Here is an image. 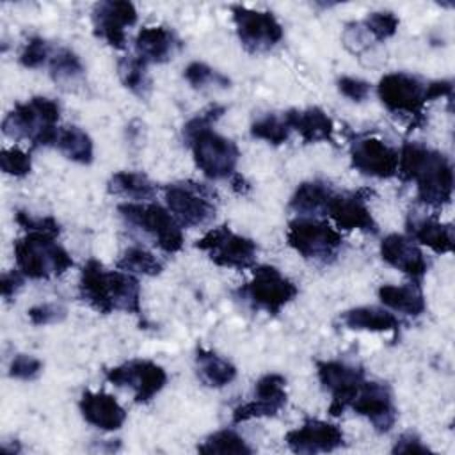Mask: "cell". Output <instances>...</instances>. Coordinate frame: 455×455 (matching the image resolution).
Segmentation results:
<instances>
[{
  "instance_id": "f6af8a7d",
  "label": "cell",
  "mask_w": 455,
  "mask_h": 455,
  "mask_svg": "<svg viewBox=\"0 0 455 455\" xmlns=\"http://www.w3.org/2000/svg\"><path fill=\"white\" fill-rule=\"evenodd\" d=\"M393 453H412V455H416V453H421V455H425V453H432V450L421 441V437L418 435V434H414V432H403L398 439H396V443H395V446H393V450H391Z\"/></svg>"
},
{
  "instance_id": "b9f144b4",
  "label": "cell",
  "mask_w": 455,
  "mask_h": 455,
  "mask_svg": "<svg viewBox=\"0 0 455 455\" xmlns=\"http://www.w3.org/2000/svg\"><path fill=\"white\" fill-rule=\"evenodd\" d=\"M41 370H43V363L37 357L18 354L12 357L9 364V377L18 380H32L41 373Z\"/></svg>"
},
{
  "instance_id": "9a60e30c",
  "label": "cell",
  "mask_w": 455,
  "mask_h": 455,
  "mask_svg": "<svg viewBox=\"0 0 455 455\" xmlns=\"http://www.w3.org/2000/svg\"><path fill=\"white\" fill-rule=\"evenodd\" d=\"M368 188L352 192H334L327 203L325 215L332 219L336 228L345 231H363L375 235L379 231L377 220L368 208Z\"/></svg>"
},
{
  "instance_id": "52a82bcc",
  "label": "cell",
  "mask_w": 455,
  "mask_h": 455,
  "mask_svg": "<svg viewBox=\"0 0 455 455\" xmlns=\"http://www.w3.org/2000/svg\"><path fill=\"white\" fill-rule=\"evenodd\" d=\"M119 215L128 226L146 233L164 252H178L183 247L181 226L156 203H121Z\"/></svg>"
},
{
  "instance_id": "d6a6232c",
  "label": "cell",
  "mask_w": 455,
  "mask_h": 455,
  "mask_svg": "<svg viewBox=\"0 0 455 455\" xmlns=\"http://www.w3.org/2000/svg\"><path fill=\"white\" fill-rule=\"evenodd\" d=\"M197 451L203 455H251L252 448L235 430L224 428L208 435L197 446Z\"/></svg>"
},
{
  "instance_id": "4fadbf2b",
  "label": "cell",
  "mask_w": 455,
  "mask_h": 455,
  "mask_svg": "<svg viewBox=\"0 0 455 455\" xmlns=\"http://www.w3.org/2000/svg\"><path fill=\"white\" fill-rule=\"evenodd\" d=\"M231 14L238 39L249 53L268 52L283 39L281 23L268 11L233 5Z\"/></svg>"
},
{
  "instance_id": "2e32d148",
  "label": "cell",
  "mask_w": 455,
  "mask_h": 455,
  "mask_svg": "<svg viewBox=\"0 0 455 455\" xmlns=\"http://www.w3.org/2000/svg\"><path fill=\"white\" fill-rule=\"evenodd\" d=\"M350 162L364 176L387 180L398 172V149L379 137H359L350 146Z\"/></svg>"
},
{
  "instance_id": "ac0fdd59",
  "label": "cell",
  "mask_w": 455,
  "mask_h": 455,
  "mask_svg": "<svg viewBox=\"0 0 455 455\" xmlns=\"http://www.w3.org/2000/svg\"><path fill=\"white\" fill-rule=\"evenodd\" d=\"M94 34L107 41L112 48L126 46V28L135 25L137 9L126 0H103L92 7Z\"/></svg>"
},
{
  "instance_id": "5b68a950",
  "label": "cell",
  "mask_w": 455,
  "mask_h": 455,
  "mask_svg": "<svg viewBox=\"0 0 455 455\" xmlns=\"http://www.w3.org/2000/svg\"><path fill=\"white\" fill-rule=\"evenodd\" d=\"M14 259L18 270L28 279H48L73 267V258L53 235L36 231L14 242Z\"/></svg>"
},
{
  "instance_id": "ba28073f",
  "label": "cell",
  "mask_w": 455,
  "mask_h": 455,
  "mask_svg": "<svg viewBox=\"0 0 455 455\" xmlns=\"http://www.w3.org/2000/svg\"><path fill=\"white\" fill-rule=\"evenodd\" d=\"M235 293L252 309L277 315L286 304H290L297 297L299 288L275 267L261 265L252 270V279L240 286Z\"/></svg>"
},
{
  "instance_id": "74e56055",
  "label": "cell",
  "mask_w": 455,
  "mask_h": 455,
  "mask_svg": "<svg viewBox=\"0 0 455 455\" xmlns=\"http://www.w3.org/2000/svg\"><path fill=\"white\" fill-rule=\"evenodd\" d=\"M53 50L55 48H52V44L46 39H43L39 36H34V37L27 39V43L23 44L18 59H20V64L23 68L36 69V68H41L43 64H48Z\"/></svg>"
},
{
  "instance_id": "c3c4849f",
  "label": "cell",
  "mask_w": 455,
  "mask_h": 455,
  "mask_svg": "<svg viewBox=\"0 0 455 455\" xmlns=\"http://www.w3.org/2000/svg\"><path fill=\"white\" fill-rule=\"evenodd\" d=\"M231 185H233V190L238 194H245L249 190V183L243 180V176H240L236 172L231 176Z\"/></svg>"
},
{
  "instance_id": "e575fe53",
  "label": "cell",
  "mask_w": 455,
  "mask_h": 455,
  "mask_svg": "<svg viewBox=\"0 0 455 455\" xmlns=\"http://www.w3.org/2000/svg\"><path fill=\"white\" fill-rule=\"evenodd\" d=\"M290 132H291V128L286 121L284 112L283 114H265L251 124L252 137L267 140L268 144H274V146L284 144L290 137Z\"/></svg>"
},
{
  "instance_id": "d590c367",
  "label": "cell",
  "mask_w": 455,
  "mask_h": 455,
  "mask_svg": "<svg viewBox=\"0 0 455 455\" xmlns=\"http://www.w3.org/2000/svg\"><path fill=\"white\" fill-rule=\"evenodd\" d=\"M361 25L366 30V34L375 41H386L396 34L400 20L391 11H375L370 12L361 21Z\"/></svg>"
},
{
  "instance_id": "9c48e42d",
  "label": "cell",
  "mask_w": 455,
  "mask_h": 455,
  "mask_svg": "<svg viewBox=\"0 0 455 455\" xmlns=\"http://www.w3.org/2000/svg\"><path fill=\"white\" fill-rule=\"evenodd\" d=\"M288 245L304 259L315 263H329L336 258L343 238L323 220L315 217H299L288 224Z\"/></svg>"
},
{
  "instance_id": "7a4b0ae2",
  "label": "cell",
  "mask_w": 455,
  "mask_h": 455,
  "mask_svg": "<svg viewBox=\"0 0 455 455\" xmlns=\"http://www.w3.org/2000/svg\"><path fill=\"white\" fill-rule=\"evenodd\" d=\"M224 112L226 107L210 105L183 126V139L192 151L194 162L210 180L231 178L240 158L238 146L212 128Z\"/></svg>"
},
{
  "instance_id": "3957f363",
  "label": "cell",
  "mask_w": 455,
  "mask_h": 455,
  "mask_svg": "<svg viewBox=\"0 0 455 455\" xmlns=\"http://www.w3.org/2000/svg\"><path fill=\"white\" fill-rule=\"evenodd\" d=\"M80 297L98 313L110 315L124 311L142 316L140 284L133 274L123 270H105L103 263L91 258L80 272Z\"/></svg>"
},
{
  "instance_id": "7402d4cb",
  "label": "cell",
  "mask_w": 455,
  "mask_h": 455,
  "mask_svg": "<svg viewBox=\"0 0 455 455\" xmlns=\"http://www.w3.org/2000/svg\"><path fill=\"white\" fill-rule=\"evenodd\" d=\"M180 39L167 27H144L135 37L137 57L146 64H164L174 57Z\"/></svg>"
},
{
  "instance_id": "44dd1931",
  "label": "cell",
  "mask_w": 455,
  "mask_h": 455,
  "mask_svg": "<svg viewBox=\"0 0 455 455\" xmlns=\"http://www.w3.org/2000/svg\"><path fill=\"white\" fill-rule=\"evenodd\" d=\"M78 409L82 418L100 430L114 432L119 430L126 421L124 409L112 395L105 391H84L78 402Z\"/></svg>"
},
{
  "instance_id": "30bf717a",
  "label": "cell",
  "mask_w": 455,
  "mask_h": 455,
  "mask_svg": "<svg viewBox=\"0 0 455 455\" xmlns=\"http://www.w3.org/2000/svg\"><path fill=\"white\" fill-rule=\"evenodd\" d=\"M165 203L183 228H199L215 217V192L203 183L178 181L164 188Z\"/></svg>"
},
{
  "instance_id": "ee69618b",
  "label": "cell",
  "mask_w": 455,
  "mask_h": 455,
  "mask_svg": "<svg viewBox=\"0 0 455 455\" xmlns=\"http://www.w3.org/2000/svg\"><path fill=\"white\" fill-rule=\"evenodd\" d=\"M338 91L352 101H364L371 91V85L355 76H341L338 80Z\"/></svg>"
},
{
  "instance_id": "ffe728a7",
  "label": "cell",
  "mask_w": 455,
  "mask_h": 455,
  "mask_svg": "<svg viewBox=\"0 0 455 455\" xmlns=\"http://www.w3.org/2000/svg\"><path fill=\"white\" fill-rule=\"evenodd\" d=\"M380 256L382 259L396 270L411 275L414 283H418L428 270V261L416 243L414 238L400 233H389L380 242Z\"/></svg>"
},
{
  "instance_id": "836d02e7",
  "label": "cell",
  "mask_w": 455,
  "mask_h": 455,
  "mask_svg": "<svg viewBox=\"0 0 455 455\" xmlns=\"http://www.w3.org/2000/svg\"><path fill=\"white\" fill-rule=\"evenodd\" d=\"M117 268L128 274H140V275H158L162 272V263L156 259L153 252L144 247H128L123 256L117 259Z\"/></svg>"
},
{
  "instance_id": "d4e9b609",
  "label": "cell",
  "mask_w": 455,
  "mask_h": 455,
  "mask_svg": "<svg viewBox=\"0 0 455 455\" xmlns=\"http://www.w3.org/2000/svg\"><path fill=\"white\" fill-rule=\"evenodd\" d=\"M341 322L345 323L347 329H352V331H370V332L391 331L395 336L400 331V320L387 309H382L377 306L352 307L341 315Z\"/></svg>"
},
{
  "instance_id": "60d3db41",
  "label": "cell",
  "mask_w": 455,
  "mask_h": 455,
  "mask_svg": "<svg viewBox=\"0 0 455 455\" xmlns=\"http://www.w3.org/2000/svg\"><path fill=\"white\" fill-rule=\"evenodd\" d=\"M28 320L34 325H50V323H59L66 318L68 311L62 304L57 302H43L37 306H32L28 311Z\"/></svg>"
},
{
  "instance_id": "6da1fadb",
  "label": "cell",
  "mask_w": 455,
  "mask_h": 455,
  "mask_svg": "<svg viewBox=\"0 0 455 455\" xmlns=\"http://www.w3.org/2000/svg\"><path fill=\"white\" fill-rule=\"evenodd\" d=\"M402 181H414L419 203L443 208L453 196V167L450 160L419 142H405L398 151V172Z\"/></svg>"
},
{
  "instance_id": "ab89813d",
  "label": "cell",
  "mask_w": 455,
  "mask_h": 455,
  "mask_svg": "<svg viewBox=\"0 0 455 455\" xmlns=\"http://www.w3.org/2000/svg\"><path fill=\"white\" fill-rule=\"evenodd\" d=\"M0 167L5 174L21 178L32 171V158L18 148H5L0 151Z\"/></svg>"
},
{
  "instance_id": "83f0119b",
  "label": "cell",
  "mask_w": 455,
  "mask_h": 455,
  "mask_svg": "<svg viewBox=\"0 0 455 455\" xmlns=\"http://www.w3.org/2000/svg\"><path fill=\"white\" fill-rule=\"evenodd\" d=\"M379 299L384 306L409 316H419L427 306L418 283H407L402 286L384 284L379 288Z\"/></svg>"
},
{
  "instance_id": "1f68e13d",
  "label": "cell",
  "mask_w": 455,
  "mask_h": 455,
  "mask_svg": "<svg viewBox=\"0 0 455 455\" xmlns=\"http://www.w3.org/2000/svg\"><path fill=\"white\" fill-rule=\"evenodd\" d=\"M117 75L121 84L140 100L148 98L151 92V78L148 73V64L139 57H123L117 60Z\"/></svg>"
},
{
  "instance_id": "8d00e7d4",
  "label": "cell",
  "mask_w": 455,
  "mask_h": 455,
  "mask_svg": "<svg viewBox=\"0 0 455 455\" xmlns=\"http://www.w3.org/2000/svg\"><path fill=\"white\" fill-rule=\"evenodd\" d=\"M185 80L194 87V89H204L208 85H219V87H229V78L224 76L222 73L215 71L213 68H210L204 62L194 60L185 68L183 73Z\"/></svg>"
},
{
  "instance_id": "bcb514c9",
  "label": "cell",
  "mask_w": 455,
  "mask_h": 455,
  "mask_svg": "<svg viewBox=\"0 0 455 455\" xmlns=\"http://www.w3.org/2000/svg\"><path fill=\"white\" fill-rule=\"evenodd\" d=\"M343 43L350 52L357 53L368 46L370 36L366 34V30L363 28L361 23H350V25H347V28L343 32Z\"/></svg>"
},
{
  "instance_id": "f35d334b",
  "label": "cell",
  "mask_w": 455,
  "mask_h": 455,
  "mask_svg": "<svg viewBox=\"0 0 455 455\" xmlns=\"http://www.w3.org/2000/svg\"><path fill=\"white\" fill-rule=\"evenodd\" d=\"M281 409H283V405H279L275 402L252 396V400L235 407L233 423H242V421H249V419H254V418L256 419L258 418H272V416L279 414Z\"/></svg>"
},
{
  "instance_id": "8992f818",
  "label": "cell",
  "mask_w": 455,
  "mask_h": 455,
  "mask_svg": "<svg viewBox=\"0 0 455 455\" xmlns=\"http://www.w3.org/2000/svg\"><path fill=\"white\" fill-rule=\"evenodd\" d=\"M377 91L382 105L389 112L411 117V128L425 123V107L432 101L428 96V82L411 73L396 71L384 75Z\"/></svg>"
},
{
  "instance_id": "7c38bea8",
  "label": "cell",
  "mask_w": 455,
  "mask_h": 455,
  "mask_svg": "<svg viewBox=\"0 0 455 455\" xmlns=\"http://www.w3.org/2000/svg\"><path fill=\"white\" fill-rule=\"evenodd\" d=\"M107 382L117 387H130L137 403H146L167 384L165 370L149 359H132L105 370Z\"/></svg>"
},
{
  "instance_id": "4316f807",
  "label": "cell",
  "mask_w": 455,
  "mask_h": 455,
  "mask_svg": "<svg viewBox=\"0 0 455 455\" xmlns=\"http://www.w3.org/2000/svg\"><path fill=\"white\" fill-rule=\"evenodd\" d=\"M196 368L199 380L215 389L231 384L236 377V368L231 361L204 347H197L196 350Z\"/></svg>"
},
{
  "instance_id": "f546056e",
  "label": "cell",
  "mask_w": 455,
  "mask_h": 455,
  "mask_svg": "<svg viewBox=\"0 0 455 455\" xmlns=\"http://www.w3.org/2000/svg\"><path fill=\"white\" fill-rule=\"evenodd\" d=\"M53 148H57L68 160L82 165H89L94 158L92 139L78 126L59 128Z\"/></svg>"
},
{
  "instance_id": "cb8c5ba5",
  "label": "cell",
  "mask_w": 455,
  "mask_h": 455,
  "mask_svg": "<svg viewBox=\"0 0 455 455\" xmlns=\"http://www.w3.org/2000/svg\"><path fill=\"white\" fill-rule=\"evenodd\" d=\"M407 229L411 233V238L430 247L437 254H446L453 251L451 224H443L437 219L411 213L407 219Z\"/></svg>"
},
{
  "instance_id": "e0dca14e",
  "label": "cell",
  "mask_w": 455,
  "mask_h": 455,
  "mask_svg": "<svg viewBox=\"0 0 455 455\" xmlns=\"http://www.w3.org/2000/svg\"><path fill=\"white\" fill-rule=\"evenodd\" d=\"M350 409L355 414L366 418L371 423V427L380 434L389 432L398 416L389 386L375 380L363 382L359 393L350 403Z\"/></svg>"
},
{
  "instance_id": "277c9868",
  "label": "cell",
  "mask_w": 455,
  "mask_h": 455,
  "mask_svg": "<svg viewBox=\"0 0 455 455\" xmlns=\"http://www.w3.org/2000/svg\"><path fill=\"white\" fill-rule=\"evenodd\" d=\"M60 107L55 100L34 96L25 103H16L4 117L2 132L12 140H28L32 148L53 146L57 139V121Z\"/></svg>"
},
{
  "instance_id": "5bb4252c",
  "label": "cell",
  "mask_w": 455,
  "mask_h": 455,
  "mask_svg": "<svg viewBox=\"0 0 455 455\" xmlns=\"http://www.w3.org/2000/svg\"><path fill=\"white\" fill-rule=\"evenodd\" d=\"M316 373L322 387L331 393V403L327 409L331 416L343 414L366 380L361 366H354L345 361H318Z\"/></svg>"
},
{
  "instance_id": "484cf974",
  "label": "cell",
  "mask_w": 455,
  "mask_h": 455,
  "mask_svg": "<svg viewBox=\"0 0 455 455\" xmlns=\"http://www.w3.org/2000/svg\"><path fill=\"white\" fill-rule=\"evenodd\" d=\"M332 194H334V190L320 180L304 181L293 192L288 206L299 217L325 215V208H327V203Z\"/></svg>"
},
{
  "instance_id": "4dcf8cb0",
  "label": "cell",
  "mask_w": 455,
  "mask_h": 455,
  "mask_svg": "<svg viewBox=\"0 0 455 455\" xmlns=\"http://www.w3.org/2000/svg\"><path fill=\"white\" fill-rule=\"evenodd\" d=\"M48 69H50L52 80L64 89H71L73 85H78L85 73L80 57L73 50L64 46L53 50L48 60Z\"/></svg>"
},
{
  "instance_id": "603a6c76",
  "label": "cell",
  "mask_w": 455,
  "mask_h": 455,
  "mask_svg": "<svg viewBox=\"0 0 455 455\" xmlns=\"http://www.w3.org/2000/svg\"><path fill=\"white\" fill-rule=\"evenodd\" d=\"M291 130H295L306 144L332 140V119L320 107H307L304 110L290 108L284 112Z\"/></svg>"
},
{
  "instance_id": "f1b7e54d",
  "label": "cell",
  "mask_w": 455,
  "mask_h": 455,
  "mask_svg": "<svg viewBox=\"0 0 455 455\" xmlns=\"http://www.w3.org/2000/svg\"><path fill=\"white\" fill-rule=\"evenodd\" d=\"M107 190L112 196H121L126 199H137V201H146L155 197L158 187L151 178L144 172L137 171H119L110 176L107 183Z\"/></svg>"
},
{
  "instance_id": "7bdbcfd3",
  "label": "cell",
  "mask_w": 455,
  "mask_h": 455,
  "mask_svg": "<svg viewBox=\"0 0 455 455\" xmlns=\"http://www.w3.org/2000/svg\"><path fill=\"white\" fill-rule=\"evenodd\" d=\"M16 222L27 231V233H48L57 236L60 233V224L53 217H36L27 212H16Z\"/></svg>"
},
{
  "instance_id": "d6986e66",
  "label": "cell",
  "mask_w": 455,
  "mask_h": 455,
  "mask_svg": "<svg viewBox=\"0 0 455 455\" xmlns=\"http://www.w3.org/2000/svg\"><path fill=\"white\" fill-rule=\"evenodd\" d=\"M288 448L293 453L315 455V453H329L345 444L343 430L329 421H322L316 418H307L299 428H293L284 437Z\"/></svg>"
},
{
  "instance_id": "8fae6325",
  "label": "cell",
  "mask_w": 455,
  "mask_h": 455,
  "mask_svg": "<svg viewBox=\"0 0 455 455\" xmlns=\"http://www.w3.org/2000/svg\"><path fill=\"white\" fill-rule=\"evenodd\" d=\"M196 249L206 252V256L219 267L245 270L254 267L258 245L254 240L235 233L228 226H217L206 231L197 242Z\"/></svg>"
},
{
  "instance_id": "7dc6e473",
  "label": "cell",
  "mask_w": 455,
  "mask_h": 455,
  "mask_svg": "<svg viewBox=\"0 0 455 455\" xmlns=\"http://www.w3.org/2000/svg\"><path fill=\"white\" fill-rule=\"evenodd\" d=\"M23 274L20 270H9V272H4L2 277H0V288H2V297L5 300H11L18 290L23 286Z\"/></svg>"
}]
</instances>
